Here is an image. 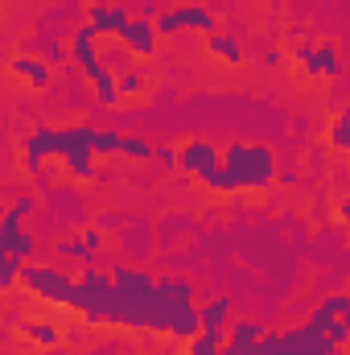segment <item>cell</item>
Here are the masks:
<instances>
[{"label":"cell","instance_id":"10","mask_svg":"<svg viewBox=\"0 0 350 355\" xmlns=\"http://www.w3.org/2000/svg\"><path fill=\"white\" fill-rule=\"evenodd\" d=\"M157 17H145V12H136L128 25H124V33H120V42L136 54V58H153L157 54Z\"/></svg>","mask_w":350,"mask_h":355},{"label":"cell","instance_id":"22","mask_svg":"<svg viewBox=\"0 0 350 355\" xmlns=\"http://www.w3.org/2000/svg\"><path fill=\"white\" fill-rule=\"evenodd\" d=\"M317 67H322V79H326V75L338 79V71H342V54H338L334 42H317Z\"/></svg>","mask_w":350,"mask_h":355},{"label":"cell","instance_id":"30","mask_svg":"<svg viewBox=\"0 0 350 355\" xmlns=\"http://www.w3.org/2000/svg\"><path fill=\"white\" fill-rule=\"evenodd\" d=\"M326 335H330V339H334L338 347H347V343H350V318H330Z\"/></svg>","mask_w":350,"mask_h":355},{"label":"cell","instance_id":"17","mask_svg":"<svg viewBox=\"0 0 350 355\" xmlns=\"http://www.w3.org/2000/svg\"><path fill=\"white\" fill-rule=\"evenodd\" d=\"M21 339L33 343V347H54V343L62 339V331H58L54 322H46V318H25V322H21Z\"/></svg>","mask_w":350,"mask_h":355},{"label":"cell","instance_id":"5","mask_svg":"<svg viewBox=\"0 0 350 355\" xmlns=\"http://www.w3.org/2000/svg\"><path fill=\"white\" fill-rule=\"evenodd\" d=\"M107 297H111V272H99L95 265H83V272H79V302H75V310L83 314V322L103 327Z\"/></svg>","mask_w":350,"mask_h":355},{"label":"cell","instance_id":"21","mask_svg":"<svg viewBox=\"0 0 350 355\" xmlns=\"http://www.w3.org/2000/svg\"><path fill=\"white\" fill-rule=\"evenodd\" d=\"M293 58L301 62V71L309 79H322V67H317V42H297L293 46Z\"/></svg>","mask_w":350,"mask_h":355},{"label":"cell","instance_id":"9","mask_svg":"<svg viewBox=\"0 0 350 355\" xmlns=\"http://www.w3.org/2000/svg\"><path fill=\"white\" fill-rule=\"evenodd\" d=\"M276 355H342V347H338L326 331H317L313 322H301V327L280 331Z\"/></svg>","mask_w":350,"mask_h":355},{"label":"cell","instance_id":"2","mask_svg":"<svg viewBox=\"0 0 350 355\" xmlns=\"http://www.w3.org/2000/svg\"><path fill=\"white\" fill-rule=\"evenodd\" d=\"M124 149V132L116 128H95V124H71V128H33L21 141V166L29 174L42 170L46 157H62L75 178H95V157H111Z\"/></svg>","mask_w":350,"mask_h":355},{"label":"cell","instance_id":"11","mask_svg":"<svg viewBox=\"0 0 350 355\" xmlns=\"http://www.w3.org/2000/svg\"><path fill=\"white\" fill-rule=\"evenodd\" d=\"M95 25L91 21H83L79 29H75V37H71V58H75V67L83 71V75H99L103 71V54H99V46H95Z\"/></svg>","mask_w":350,"mask_h":355},{"label":"cell","instance_id":"1","mask_svg":"<svg viewBox=\"0 0 350 355\" xmlns=\"http://www.w3.org/2000/svg\"><path fill=\"white\" fill-rule=\"evenodd\" d=\"M103 327L124 331H157L190 343L202 331V314L194 306V285L181 277H153L149 268L116 265L111 297L103 310Z\"/></svg>","mask_w":350,"mask_h":355},{"label":"cell","instance_id":"35","mask_svg":"<svg viewBox=\"0 0 350 355\" xmlns=\"http://www.w3.org/2000/svg\"><path fill=\"white\" fill-rule=\"evenodd\" d=\"M124 4H128V8H132V4H140V8H145V0H124Z\"/></svg>","mask_w":350,"mask_h":355},{"label":"cell","instance_id":"19","mask_svg":"<svg viewBox=\"0 0 350 355\" xmlns=\"http://www.w3.org/2000/svg\"><path fill=\"white\" fill-rule=\"evenodd\" d=\"M223 343H227V335H210V331H198V335L185 343V355H223Z\"/></svg>","mask_w":350,"mask_h":355},{"label":"cell","instance_id":"23","mask_svg":"<svg viewBox=\"0 0 350 355\" xmlns=\"http://www.w3.org/2000/svg\"><path fill=\"white\" fill-rule=\"evenodd\" d=\"M153 149H157V145H149L145 137H136V132H124V149H120V153H124L128 162H149V157H153Z\"/></svg>","mask_w":350,"mask_h":355},{"label":"cell","instance_id":"31","mask_svg":"<svg viewBox=\"0 0 350 355\" xmlns=\"http://www.w3.org/2000/svg\"><path fill=\"white\" fill-rule=\"evenodd\" d=\"M153 157H157L165 170H177V149H174V145H157V149H153Z\"/></svg>","mask_w":350,"mask_h":355},{"label":"cell","instance_id":"27","mask_svg":"<svg viewBox=\"0 0 350 355\" xmlns=\"http://www.w3.org/2000/svg\"><path fill=\"white\" fill-rule=\"evenodd\" d=\"M264 331H268V327H264V322H252V318H235V322H231V339H235V343L260 339Z\"/></svg>","mask_w":350,"mask_h":355},{"label":"cell","instance_id":"6","mask_svg":"<svg viewBox=\"0 0 350 355\" xmlns=\"http://www.w3.org/2000/svg\"><path fill=\"white\" fill-rule=\"evenodd\" d=\"M177 170L185 178H198V182L206 186L210 178L223 170V149L210 145L206 137H190V141H181V149H177Z\"/></svg>","mask_w":350,"mask_h":355},{"label":"cell","instance_id":"20","mask_svg":"<svg viewBox=\"0 0 350 355\" xmlns=\"http://www.w3.org/2000/svg\"><path fill=\"white\" fill-rule=\"evenodd\" d=\"M21 268H25V261H21V257L0 252V289H4V293H12V289L21 285Z\"/></svg>","mask_w":350,"mask_h":355},{"label":"cell","instance_id":"34","mask_svg":"<svg viewBox=\"0 0 350 355\" xmlns=\"http://www.w3.org/2000/svg\"><path fill=\"white\" fill-rule=\"evenodd\" d=\"M264 67H280V50H268L264 54Z\"/></svg>","mask_w":350,"mask_h":355},{"label":"cell","instance_id":"16","mask_svg":"<svg viewBox=\"0 0 350 355\" xmlns=\"http://www.w3.org/2000/svg\"><path fill=\"white\" fill-rule=\"evenodd\" d=\"M25 54H42L50 67H62L66 75H75V71H79V67H75V58H71L54 37H37V42H29V46H25Z\"/></svg>","mask_w":350,"mask_h":355},{"label":"cell","instance_id":"32","mask_svg":"<svg viewBox=\"0 0 350 355\" xmlns=\"http://www.w3.org/2000/svg\"><path fill=\"white\" fill-rule=\"evenodd\" d=\"M83 244H87L91 252H99L103 248V232L99 227H83Z\"/></svg>","mask_w":350,"mask_h":355},{"label":"cell","instance_id":"7","mask_svg":"<svg viewBox=\"0 0 350 355\" xmlns=\"http://www.w3.org/2000/svg\"><path fill=\"white\" fill-rule=\"evenodd\" d=\"M25 215H33V194H21L4 211V219H0V252H12L21 261H33V236L21 232V219Z\"/></svg>","mask_w":350,"mask_h":355},{"label":"cell","instance_id":"18","mask_svg":"<svg viewBox=\"0 0 350 355\" xmlns=\"http://www.w3.org/2000/svg\"><path fill=\"white\" fill-rule=\"evenodd\" d=\"M87 83H91V91H95V99H99L103 107H111L116 99H124V95H120V75H116V71H111L107 62H103V71H99V75H91Z\"/></svg>","mask_w":350,"mask_h":355},{"label":"cell","instance_id":"15","mask_svg":"<svg viewBox=\"0 0 350 355\" xmlns=\"http://www.w3.org/2000/svg\"><path fill=\"white\" fill-rule=\"evenodd\" d=\"M206 50H210V58H219L227 67H239L243 62V42L231 37V33H210L206 37Z\"/></svg>","mask_w":350,"mask_h":355},{"label":"cell","instance_id":"12","mask_svg":"<svg viewBox=\"0 0 350 355\" xmlns=\"http://www.w3.org/2000/svg\"><path fill=\"white\" fill-rule=\"evenodd\" d=\"M8 75H12L17 83L33 87V91L50 87V62H46L42 54H12V58H8Z\"/></svg>","mask_w":350,"mask_h":355},{"label":"cell","instance_id":"26","mask_svg":"<svg viewBox=\"0 0 350 355\" xmlns=\"http://www.w3.org/2000/svg\"><path fill=\"white\" fill-rule=\"evenodd\" d=\"M145 87H149V79H145V71H140V67H132V71H124V75H120V95H124V99L145 95Z\"/></svg>","mask_w":350,"mask_h":355},{"label":"cell","instance_id":"13","mask_svg":"<svg viewBox=\"0 0 350 355\" xmlns=\"http://www.w3.org/2000/svg\"><path fill=\"white\" fill-rule=\"evenodd\" d=\"M87 21L95 25L99 37H120L124 25L132 21V8L128 4H87Z\"/></svg>","mask_w":350,"mask_h":355},{"label":"cell","instance_id":"28","mask_svg":"<svg viewBox=\"0 0 350 355\" xmlns=\"http://www.w3.org/2000/svg\"><path fill=\"white\" fill-rule=\"evenodd\" d=\"M132 58H136V54H132L128 46H111V50L103 54V62H107V67H111L116 75H124V71H132Z\"/></svg>","mask_w":350,"mask_h":355},{"label":"cell","instance_id":"29","mask_svg":"<svg viewBox=\"0 0 350 355\" xmlns=\"http://www.w3.org/2000/svg\"><path fill=\"white\" fill-rule=\"evenodd\" d=\"M322 306H326L330 314H338V318H350V293H326Z\"/></svg>","mask_w":350,"mask_h":355},{"label":"cell","instance_id":"8","mask_svg":"<svg viewBox=\"0 0 350 355\" xmlns=\"http://www.w3.org/2000/svg\"><path fill=\"white\" fill-rule=\"evenodd\" d=\"M185 29H198V33H219V21L206 4H177V8H165L157 12V33L161 37H174V33H185Z\"/></svg>","mask_w":350,"mask_h":355},{"label":"cell","instance_id":"4","mask_svg":"<svg viewBox=\"0 0 350 355\" xmlns=\"http://www.w3.org/2000/svg\"><path fill=\"white\" fill-rule=\"evenodd\" d=\"M21 289L33 293V297H42V302H50V306H66V310H75V302H79V277L62 272L58 265L25 261V268H21Z\"/></svg>","mask_w":350,"mask_h":355},{"label":"cell","instance_id":"33","mask_svg":"<svg viewBox=\"0 0 350 355\" xmlns=\"http://www.w3.org/2000/svg\"><path fill=\"white\" fill-rule=\"evenodd\" d=\"M338 219H342V223L350 227V194L342 198V202H338Z\"/></svg>","mask_w":350,"mask_h":355},{"label":"cell","instance_id":"25","mask_svg":"<svg viewBox=\"0 0 350 355\" xmlns=\"http://www.w3.org/2000/svg\"><path fill=\"white\" fill-rule=\"evenodd\" d=\"M58 257H62V261H79V265H95V252L83 244V236H79V240H62V244H58Z\"/></svg>","mask_w":350,"mask_h":355},{"label":"cell","instance_id":"3","mask_svg":"<svg viewBox=\"0 0 350 355\" xmlns=\"http://www.w3.org/2000/svg\"><path fill=\"white\" fill-rule=\"evenodd\" d=\"M280 178L276 170V153L268 145L252 141H231L223 149V170L206 182V190L214 194H235V190H268Z\"/></svg>","mask_w":350,"mask_h":355},{"label":"cell","instance_id":"14","mask_svg":"<svg viewBox=\"0 0 350 355\" xmlns=\"http://www.w3.org/2000/svg\"><path fill=\"white\" fill-rule=\"evenodd\" d=\"M198 314H202V331L227 335V327H231V297H210L206 306H198Z\"/></svg>","mask_w":350,"mask_h":355},{"label":"cell","instance_id":"24","mask_svg":"<svg viewBox=\"0 0 350 355\" xmlns=\"http://www.w3.org/2000/svg\"><path fill=\"white\" fill-rule=\"evenodd\" d=\"M330 145L342 149V153H350V103L338 112V120L330 124Z\"/></svg>","mask_w":350,"mask_h":355}]
</instances>
